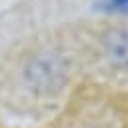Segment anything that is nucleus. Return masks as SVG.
<instances>
[{"mask_svg": "<svg viewBox=\"0 0 128 128\" xmlns=\"http://www.w3.org/2000/svg\"><path fill=\"white\" fill-rule=\"evenodd\" d=\"M24 78L28 86L42 96L58 92L68 78L66 62L54 52H40L30 58L24 68Z\"/></svg>", "mask_w": 128, "mask_h": 128, "instance_id": "1", "label": "nucleus"}, {"mask_svg": "<svg viewBox=\"0 0 128 128\" xmlns=\"http://www.w3.org/2000/svg\"><path fill=\"white\" fill-rule=\"evenodd\" d=\"M102 50L110 64L116 68H128V26L110 28L102 36Z\"/></svg>", "mask_w": 128, "mask_h": 128, "instance_id": "2", "label": "nucleus"}, {"mask_svg": "<svg viewBox=\"0 0 128 128\" xmlns=\"http://www.w3.org/2000/svg\"><path fill=\"white\" fill-rule=\"evenodd\" d=\"M106 10H128V0H102Z\"/></svg>", "mask_w": 128, "mask_h": 128, "instance_id": "3", "label": "nucleus"}]
</instances>
